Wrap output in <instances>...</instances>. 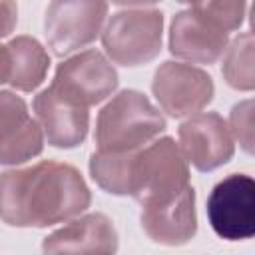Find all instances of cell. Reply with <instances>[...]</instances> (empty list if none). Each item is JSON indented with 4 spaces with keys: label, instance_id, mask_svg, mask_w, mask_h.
<instances>
[{
    "label": "cell",
    "instance_id": "52a82bcc",
    "mask_svg": "<svg viewBox=\"0 0 255 255\" xmlns=\"http://www.w3.org/2000/svg\"><path fill=\"white\" fill-rule=\"evenodd\" d=\"M151 92L159 108L175 120L191 118L211 104L215 86L213 78L191 64L167 60L153 72Z\"/></svg>",
    "mask_w": 255,
    "mask_h": 255
},
{
    "label": "cell",
    "instance_id": "5b68a950",
    "mask_svg": "<svg viewBox=\"0 0 255 255\" xmlns=\"http://www.w3.org/2000/svg\"><path fill=\"white\" fill-rule=\"evenodd\" d=\"M120 84L116 68L98 50H86L58 64L48 90L60 100L90 108L110 98Z\"/></svg>",
    "mask_w": 255,
    "mask_h": 255
},
{
    "label": "cell",
    "instance_id": "ac0fdd59",
    "mask_svg": "<svg viewBox=\"0 0 255 255\" xmlns=\"http://www.w3.org/2000/svg\"><path fill=\"white\" fill-rule=\"evenodd\" d=\"M199 6L225 32H233L241 28L245 20V10H247L245 2H199Z\"/></svg>",
    "mask_w": 255,
    "mask_h": 255
},
{
    "label": "cell",
    "instance_id": "7a4b0ae2",
    "mask_svg": "<svg viewBox=\"0 0 255 255\" xmlns=\"http://www.w3.org/2000/svg\"><path fill=\"white\" fill-rule=\"evenodd\" d=\"M165 129V118L137 90H122L98 114L96 151L131 153L151 143Z\"/></svg>",
    "mask_w": 255,
    "mask_h": 255
},
{
    "label": "cell",
    "instance_id": "4fadbf2b",
    "mask_svg": "<svg viewBox=\"0 0 255 255\" xmlns=\"http://www.w3.org/2000/svg\"><path fill=\"white\" fill-rule=\"evenodd\" d=\"M32 108L44 139L52 147L72 149L84 143L90 129V114L86 108L60 100L48 88L34 98Z\"/></svg>",
    "mask_w": 255,
    "mask_h": 255
},
{
    "label": "cell",
    "instance_id": "e0dca14e",
    "mask_svg": "<svg viewBox=\"0 0 255 255\" xmlns=\"http://www.w3.org/2000/svg\"><path fill=\"white\" fill-rule=\"evenodd\" d=\"M255 104L251 98L235 104L229 112V122H227V128H229V133L231 137H235L241 145V149L245 153H253V145H255Z\"/></svg>",
    "mask_w": 255,
    "mask_h": 255
},
{
    "label": "cell",
    "instance_id": "d6986e66",
    "mask_svg": "<svg viewBox=\"0 0 255 255\" xmlns=\"http://www.w3.org/2000/svg\"><path fill=\"white\" fill-rule=\"evenodd\" d=\"M18 24V6L14 2H0V38L12 34Z\"/></svg>",
    "mask_w": 255,
    "mask_h": 255
},
{
    "label": "cell",
    "instance_id": "277c9868",
    "mask_svg": "<svg viewBox=\"0 0 255 255\" xmlns=\"http://www.w3.org/2000/svg\"><path fill=\"white\" fill-rule=\"evenodd\" d=\"M110 16L102 30L106 56L126 68H137L155 60L161 52L163 14L153 4H124Z\"/></svg>",
    "mask_w": 255,
    "mask_h": 255
},
{
    "label": "cell",
    "instance_id": "ba28073f",
    "mask_svg": "<svg viewBox=\"0 0 255 255\" xmlns=\"http://www.w3.org/2000/svg\"><path fill=\"white\" fill-rule=\"evenodd\" d=\"M211 229L225 241L255 235V181L247 173H231L213 185L207 197Z\"/></svg>",
    "mask_w": 255,
    "mask_h": 255
},
{
    "label": "cell",
    "instance_id": "2e32d148",
    "mask_svg": "<svg viewBox=\"0 0 255 255\" xmlns=\"http://www.w3.org/2000/svg\"><path fill=\"white\" fill-rule=\"evenodd\" d=\"M253 48L255 40L251 32H243L233 42H229L225 54H223V64H221V74L227 86L239 92H251L255 88V72H253Z\"/></svg>",
    "mask_w": 255,
    "mask_h": 255
},
{
    "label": "cell",
    "instance_id": "30bf717a",
    "mask_svg": "<svg viewBox=\"0 0 255 255\" xmlns=\"http://www.w3.org/2000/svg\"><path fill=\"white\" fill-rule=\"evenodd\" d=\"M177 137L185 161L203 173L225 165L235 153L227 122L215 112H201L187 118L179 126Z\"/></svg>",
    "mask_w": 255,
    "mask_h": 255
},
{
    "label": "cell",
    "instance_id": "3957f363",
    "mask_svg": "<svg viewBox=\"0 0 255 255\" xmlns=\"http://www.w3.org/2000/svg\"><path fill=\"white\" fill-rule=\"evenodd\" d=\"M189 187V167L173 137L153 139L131 155L128 195L141 207L173 201Z\"/></svg>",
    "mask_w": 255,
    "mask_h": 255
},
{
    "label": "cell",
    "instance_id": "9c48e42d",
    "mask_svg": "<svg viewBox=\"0 0 255 255\" xmlns=\"http://www.w3.org/2000/svg\"><path fill=\"white\" fill-rule=\"evenodd\" d=\"M229 46V32H225L213 18H209L199 2L179 10L169 24L167 48L171 56L189 64H215Z\"/></svg>",
    "mask_w": 255,
    "mask_h": 255
},
{
    "label": "cell",
    "instance_id": "9a60e30c",
    "mask_svg": "<svg viewBox=\"0 0 255 255\" xmlns=\"http://www.w3.org/2000/svg\"><path fill=\"white\" fill-rule=\"evenodd\" d=\"M12 72L10 86L18 92H34L46 80L50 56L46 48L32 36H16L8 44Z\"/></svg>",
    "mask_w": 255,
    "mask_h": 255
},
{
    "label": "cell",
    "instance_id": "ffe728a7",
    "mask_svg": "<svg viewBox=\"0 0 255 255\" xmlns=\"http://www.w3.org/2000/svg\"><path fill=\"white\" fill-rule=\"evenodd\" d=\"M10 72H12V62H10L8 46L0 44V84L10 82Z\"/></svg>",
    "mask_w": 255,
    "mask_h": 255
},
{
    "label": "cell",
    "instance_id": "7c38bea8",
    "mask_svg": "<svg viewBox=\"0 0 255 255\" xmlns=\"http://www.w3.org/2000/svg\"><path fill=\"white\" fill-rule=\"evenodd\" d=\"M44 149L40 124L14 92L0 90V165H20Z\"/></svg>",
    "mask_w": 255,
    "mask_h": 255
},
{
    "label": "cell",
    "instance_id": "5bb4252c",
    "mask_svg": "<svg viewBox=\"0 0 255 255\" xmlns=\"http://www.w3.org/2000/svg\"><path fill=\"white\" fill-rule=\"evenodd\" d=\"M145 235L159 245L179 247L189 243L197 233L195 189L189 185L181 195L165 205L141 207L139 215Z\"/></svg>",
    "mask_w": 255,
    "mask_h": 255
},
{
    "label": "cell",
    "instance_id": "8fae6325",
    "mask_svg": "<svg viewBox=\"0 0 255 255\" xmlns=\"http://www.w3.org/2000/svg\"><path fill=\"white\" fill-rule=\"evenodd\" d=\"M120 247L112 219L100 211L80 215L42 241V255H116Z\"/></svg>",
    "mask_w": 255,
    "mask_h": 255
},
{
    "label": "cell",
    "instance_id": "6da1fadb",
    "mask_svg": "<svg viewBox=\"0 0 255 255\" xmlns=\"http://www.w3.org/2000/svg\"><path fill=\"white\" fill-rule=\"evenodd\" d=\"M90 203V187L70 163L46 159L0 173V219L10 227L44 229L66 223Z\"/></svg>",
    "mask_w": 255,
    "mask_h": 255
},
{
    "label": "cell",
    "instance_id": "8992f818",
    "mask_svg": "<svg viewBox=\"0 0 255 255\" xmlns=\"http://www.w3.org/2000/svg\"><path fill=\"white\" fill-rule=\"evenodd\" d=\"M108 4L102 0H54L46 6L44 36L54 56L64 58L92 44L104 30Z\"/></svg>",
    "mask_w": 255,
    "mask_h": 255
}]
</instances>
